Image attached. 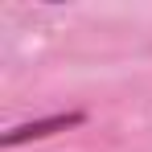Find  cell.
<instances>
[{
  "mask_svg": "<svg viewBox=\"0 0 152 152\" xmlns=\"http://www.w3.org/2000/svg\"><path fill=\"white\" fill-rule=\"evenodd\" d=\"M86 124V111H58V115H45V119H29V124H17L0 136V148L12 152L21 144H33V140H50L58 132H70V127Z\"/></svg>",
  "mask_w": 152,
  "mask_h": 152,
  "instance_id": "obj_1",
  "label": "cell"
}]
</instances>
